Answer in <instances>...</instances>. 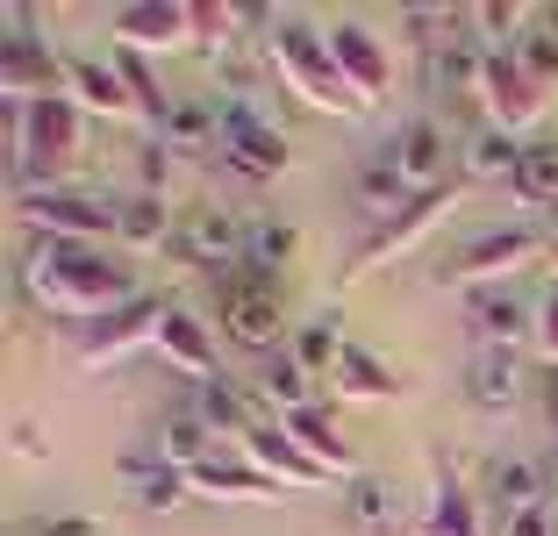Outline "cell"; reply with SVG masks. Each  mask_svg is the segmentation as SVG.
Segmentation results:
<instances>
[{"label":"cell","instance_id":"obj_24","mask_svg":"<svg viewBox=\"0 0 558 536\" xmlns=\"http://www.w3.org/2000/svg\"><path fill=\"white\" fill-rule=\"evenodd\" d=\"M158 458L194 472V465H208V458H222V437L201 423V407H180V415H165V429H158Z\"/></svg>","mask_w":558,"mask_h":536},{"label":"cell","instance_id":"obj_10","mask_svg":"<svg viewBox=\"0 0 558 536\" xmlns=\"http://www.w3.org/2000/svg\"><path fill=\"white\" fill-rule=\"evenodd\" d=\"M65 94V58L44 36H0V100L29 108V100H58Z\"/></svg>","mask_w":558,"mask_h":536},{"label":"cell","instance_id":"obj_14","mask_svg":"<svg viewBox=\"0 0 558 536\" xmlns=\"http://www.w3.org/2000/svg\"><path fill=\"white\" fill-rule=\"evenodd\" d=\"M465 329L480 337V351H515L523 337H537V301L523 287H480L465 293Z\"/></svg>","mask_w":558,"mask_h":536},{"label":"cell","instance_id":"obj_43","mask_svg":"<svg viewBox=\"0 0 558 536\" xmlns=\"http://www.w3.org/2000/svg\"><path fill=\"white\" fill-rule=\"evenodd\" d=\"M537 343L551 351V365H558V287H551V293L537 301Z\"/></svg>","mask_w":558,"mask_h":536},{"label":"cell","instance_id":"obj_20","mask_svg":"<svg viewBox=\"0 0 558 536\" xmlns=\"http://www.w3.org/2000/svg\"><path fill=\"white\" fill-rule=\"evenodd\" d=\"M387 165H395V179L409 186V194L451 186V179H444V130L437 122H409V130L395 136V150H387Z\"/></svg>","mask_w":558,"mask_h":536},{"label":"cell","instance_id":"obj_42","mask_svg":"<svg viewBox=\"0 0 558 536\" xmlns=\"http://www.w3.org/2000/svg\"><path fill=\"white\" fill-rule=\"evenodd\" d=\"M36 536H108V522H100V515H44Z\"/></svg>","mask_w":558,"mask_h":536},{"label":"cell","instance_id":"obj_38","mask_svg":"<svg viewBox=\"0 0 558 536\" xmlns=\"http://www.w3.org/2000/svg\"><path fill=\"white\" fill-rule=\"evenodd\" d=\"M244 258H251V265H272V272H279V265L294 258V229H287V222H251Z\"/></svg>","mask_w":558,"mask_h":536},{"label":"cell","instance_id":"obj_13","mask_svg":"<svg viewBox=\"0 0 558 536\" xmlns=\"http://www.w3.org/2000/svg\"><path fill=\"white\" fill-rule=\"evenodd\" d=\"M244 244H251V222H236V215H222V208H194L172 229V251H180L186 265H208L215 279L230 272V265H244Z\"/></svg>","mask_w":558,"mask_h":536},{"label":"cell","instance_id":"obj_46","mask_svg":"<svg viewBox=\"0 0 558 536\" xmlns=\"http://www.w3.org/2000/svg\"><path fill=\"white\" fill-rule=\"evenodd\" d=\"M551 272H558V244H551Z\"/></svg>","mask_w":558,"mask_h":536},{"label":"cell","instance_id":"obj_34","mask_svg":"<svg viewBox=\"0 0 558 536\" xmlns=\"http://www.w3.org/2000/svg\"><path fill=\"white\" fill-rule=\"evenodd\" d=\"M244 8H230V0H194V50H230V36L244 29Z\"/></svg>","mask_w":558,"mask_h":536},{"label":"cell","instance_id":"obj_12","mask_svg":"<svg viewBox=\"0 0 558 536\" xmlns=\"http://www.w3.org/2000/svg\"><path fill=\"white\" fill-rule=\"evenodd\" d=\"M116 44L122 50H194V0H130L116 8Z\"/></svg>","mask_w":558,"mask_h":536},{"label":"cell","instance_id":"obj_7","mask_svg":"<svg viewBox=\"0 0 558 536\" xmlns=\"http://www.w3.org/2000/svg\"><path fill=\"white\" fill-rule=\"evenodd\" d=\"M15 215L29 222V236H50V244H100L116 229V208L94 194H15Z\"/></svg>","mask_w":558,"mask_h":536},{"label":"cell","instance_id":"obj_11","mask_svg":"<svg viewBox=\"0 0 558 536\" xmlns=\"http://www.w3.org/2000/svg\"><path fill=\"white\" fill-rule=\"evenodd\" d=\"M215 329L236 343V351L251 357H272L287 351V308H279V293H230V287H215Z\"/></svg>","mask_w":558,"mask_h":536},{"label":"cell","instance_id":"obj_28","mask_svg":"<svg viewBox=\"0 0 558 536\" xmlns=\"http://www.w3.org/2000/svg\"><path fill=\"white\" fill-rule=\"evenodd\" d=\"M215 136H222V108H208V100H172V114L158 122L165 150H194V144H215Z\"/></svg>","mask_w":558,"mask_h":536},{"label":"cell","instance_id":"obj_27","mask_svg":"<svg viewBox=\"0 0 558 536\" xmlns=\"http://www.w3.org/2000/svg\"><path fill=\"white\" fill-rule=\"evenodd\" d=\"M172 215H165V200L158 194H130V200H116V236L122 244H136V251H150V244H172Z\"/></svg>","mask_w":558,"mask_h":536},{"label":"cell","instance_id":"obj_16","mask_svg":"<svg viewBox=\"0 0 558 536\" xmlns=\"http://www.w3.org/2000/svg\"><path fill=\"white\" fill-rule=\"evenodd\" d=\"M65 94L80 100L86 114H116V122L136 114V94H130V80L116 72V58L100 65V58H86V50H65Z\"/></svg>","mask_w":558,"mask_h":536},{"label":"cell","instance_id":"obj_4","mask_svg":"<svg viewBox=\"0 0 558 536\" xmlns=\"http://www.w3.org/2000/svg\"><path fill=\"white\" fill-rule=\"evenodd\" d=\"M465 200V179H451V186H437V194H409L395 215H379V222H365V236H359V251L344 258V279H365V272H379L387 258H401V251H415L429 236V229L444 222V215Z\"/></svg>","mask_w":558,"mask_h":536},{"label":"cell","instance_id":"obj_3","mask_svg":"<svg viewBox=\"0 0 558 536\" xmlns=\"http://www.w3.org/2000/svg\"><path fill=\"white\" fill-rule=\"evenodd\" d=\"M265 58H272V72L287 86H294L301 100H308L315 114H359L365 100L344 86V72H337V50H329V36H315L308 22H272V36H265Z\"/></svg>","mask_w":558,"mask_h":536},{"label":"cell","instance_id":"obj_8","mask_svg":"<svg viewBox=\"0 0 558 536\" xmlns=\"http://www.w3.org/2000/svg\"><path fill=\"white\" fill-rule=\"evenodd\" d=\"M544 94H551V86H537V80H530L515 50H494L487 65H480V94H473V100L487 108V122H494L501 136H523L530 122L544 114Z\"/></svg>","mask_w":558,"mask_h":536},{"label":"cell","instance_id":"obj_1","mask_svg":"<svg viewBox=\"0 0 558 536\" xmlns=\"http://www.w3.org/2000/svg\"><path fill=\"white\" fill-rule=\"evenodd\" d=\"M22 293L44 315H65V322L94 329L100 315L136 301V272L122 258H108L100 244H50V236H36L22 251Z\"/></svg>","mask_w":558,"mask_h":536},{"label":"cell","instance_id":"obj_32","mask_svg":"<svg viewBox=\"0 0 558 536\" xmlns=\"http://www.w3.org/2000/svg\"><path fill=\"white\" fill-rule=\"evenodd\" d=\"M116 72L130 80L136 114H144V122H165V114H172V100H165V86H158V72H150V58H144V50H116Z\"/></svg>","mask_w":558,"mask_h":536},{"label":"cell","instance_id":"obj_9","mask_svg":"<svg viewBox=\"0 0 558 536\" xmlns=\"http://www.w3.org/2000/svg\"><path fill=\"white\" fill-rule=\"evenodd\" d=\"M165 308L172 301H150V293H136L130 308H116V315H100L94 329L80 337V373H100V365H122L130 351H144V343H158V322H165Z\"/></svg>","mask_w":558,"mask_h":536},{"label":"cell","instance_id":"obj_22","mask_svg":"<svg viewBox=\"0 0 558 536\" xmlns=\"http://www.w3.org/2000/svg\"><path fill=\"white\" fill-rule=\"evenodd\" d=\"M279 423H287V437H294L301 451H308L315 465L329 472V479H359V451H351V443L329 429L323 407H294V415H279Z\"/></svg>","mask_w":558,"mask_h":536},{"label":"cell","instance_id":"obj_31","mask_svg":"<svg viewBox=\"0 0 558 536\" xmlns=\"http://www.w3.org/2000/svg\"><path fill=\"white\" fill-rule=\"evenodd\" d=\"M265 373H258V387H265V401L279 407V415H294V407H308V373L294 365V351H272V357H258Z\"/></svg>","mask_w":558,"mask_h":536},{"label":"cell","instance_id":"obj_2","mask_svg":"<svg viewBox=\"0 0 558 536\" xmlns=\"http://www.w3.org/2000/svg\"><path fill=\"white\" fill-rule=\"evenodd\" d=\"M86 150V108L72 94L8 108V158H15V194H65Z\"/></svg>","mask_w":558,"mask_h":536},{"label":"cell","instance_id":"obj_6","mask_svg":"<svg viewBox=\"0 0 558 536\" xmlns=\"http://www.w3.org/2000/svg\"><path fill=\"white\" fill-rule=\"evenodd\" d=\"M215 144H222V165H230L236 179H251V186H272V179L287 172V158H294L287 136H279L251 100H222V136H215Z\"/></svg>","mask_w":558,"mask_h":536},{"label":"cell","instance_id":"obj_45","mask_svg":"<svg viewBox=\"0 0 558 536\" xmlns=\"http://www.w3.org/2000/svg\"><path fill=\"white\" fill-rule=\"evenodd\" d=\"M551 415H558V365H551Z\"/></svg>","mask_w":558,"mask_h":536},{"label":"cell","instance_id":"obj_37","mask_svg":"<svg viewBox=\"0 0 558 536\" xmlns=\"http://www.w3.org/2000/svg\"><path fill=\"white\" fill-rule=\"evenodd\" d=\"M515 58H523V72L537 86H558V29L544 22V29H530L523 44H515Z\"/></svg>","mask_w":558,"mask_h":536},{"label":"cell","instance_id":"obj_41","mask_svg":"<svg viewBox=\"0 0 558 536\" xmlns=\"http://www.w3.org/2000/svg\"><path fill=\"white\" fill-rule=\"evenodd\" d=\"M501 536H558V515L551 508H509V515H501Z\"/></svg>","mask_w":558,"mask_h":536},{"label":"cell","instance_id":"obj_36","mask_svg":"<svg viewBox=\"0 0 558 536\" xmlns=\"http://www.w3.org/2000/svg\"><path fill=\"white\" fill-rule=\"evenodd\" d=\"M544 479H537V465H530V458H509V465H494V501L501 508H537L544 501Z\"/></svg>","mask_w":558,"mask_h":536},{"label":"cell","instance_id":"obj_17","mask_svg":"<svg viewBox=\"0 0 558 536\" xmlns=\"http://www.w3.org/2000/svg\"><path fill=\"white\" fill-rule=\"evenodd\" d=\"M186 487H194L201 501H272L279 479H272V472H258L244 451H222V458H208V465L186 472Z\"/></svg>","mask_w":558,"mask_h":536},{"label":"cell","instance_id":"obj_19","mask_svg":"<svg viewBox=\"0 0 558 536\" xmlns=\"http://www.w3.org/2000/svg\"><path fill=\"white\" fill-rule=\"evenodd\" d=\"M244 458H251L258 472H272L279 487H323V479H329V472L315 465V458L301 451L294 437H287V423H258V429L244 437Z\"/></svg>","mask_w":558,"mask_h":536},{"label":"cell","instance_id":"obj_40","mask_svg":"<svg viewBox=\"0 0 558 536\" xmlns=\"http://www.w3.org/2000/svg\"><path fill=\"white\" fill-rule=\"evenodd\" d=\"M136 172H144V186H136V194H158V200H165V179H172V150L150 136V144L136 150Z\"/></svg>","mask_w":558,"mask_h":536},{"label":"cell","instance_id":"obj_21","mask_svg":"<svg viewBox=\"0 0 558 536\" xmlns=\"http://www.w3.org/2000/svg\"><path fill=\"white\" fill-rule=\"evenodd\" d=\"M415 536H480V508L473 494H465V479L437 458V472H429V508L423 522H415Z\"/></svg>","mask_w":558,"mask_h":536},{"label":"cell","instance_id":"obj_33","mask_svg":"<svg viewBox=\"0 0 558 536\" xmlns=\"http://www.w3.org/2000/svg\"><path fill=\"white\" fill-rule=\"evenodd\" d=\"M287 351H294V365L315 379V373H337L344 337H337V322H308V329H294V343H287Z\"/></svg>","mask_w":558,"mask_h":536},{"label":"cell","instance_id":"obj_35","mask_svg":"<svg viewBox=\"0 0 558 536\" xmlns=\"http://www.w3.org/2000/svg\"><path fill=\"white\" fill-rule=\"evenodd\" d=\"M515 172H523V144H515V136H501V130H487L473 144V179H501V186H509Z\"/></svg>","mask_w":558,"mask_h":536},{"label":"cell","instance_id":"obj_18","mask_svg":"<svg viewBox=\"0 0 558 536\" xmlns=\"http://www.w3.org/2000/svg\"><path fill=\"white\" fill-rule=\"evenodd\" d=\"M150 351H158L165 365H180L186 379H215V329L201 322L194 308H180V301L165 308V322H158V343H150Z\"/></svg>","mask_w":558,"mask_h":536},{"label":"cell","instance_id":"obj_29","mask_svg":"<svg viewBox=\"0 0 558 536\" xmlns=\"http://www.w3.org/2000/svg\"><path fill=\"white\" fill-rule=\"evenodd\" d=\"M194 407H201V423H208V429H215V437H236V443H244V437H251V429H258V423H265L258 407H251V401H244V393H236V387H222V379H215V387H208V393H201V401H194Z\"/></svg>","mask_w":558,"mask_h":536},{"label":"cell","instance_id":"obj_39","mask_svg":"<svg viewBox=\"0 0 558 536\" xmlns=\"http://www.w3.org/2000/svg\"><path fill=\"white\" fill-rule=\"evenodd\" d=\"M351 508H359V529L365 536L395 529V501H387V487H379V479H359V487H351Z\"/></svg>","mask_w":558,"mask_h":536},{"label":"cell","instance_id":"obj_23","mask_svg":"<svg viewBox=\"0 0 558 536\" xmlns=\"http://www.w3.org/2000/svg\"><path fill=\"white\" fill-rule=\"evenodd\" d=\"M122 479L136 487V508H150V515H165V508H180L186 494H194V487H186V472L165 465L158 451H130V458H122Z\"/></svg>","mask_w":558,"mask_h":536},{"label":"cell","instance_id":"obj_5","mask_svg":"<svg viewBox=\"0 0 558 536\" xmlns=\"http://www.w3.org/2000/svg\"><path fill=\"white\" fill-rule=\"evenodd\" d=\"M544 258V236L530 222H501V229H480L459 258H444L437 287H459V293H480V287H515L523 265Z\"/></svg>","mask_w":558,"mask_h":536},{"label":"cell","instance_id":"obj_25","mask_svg":"<svg viewBox=\"0 0 558 536\" xmlns=\"http://www.w3.org/2000/svg\"><path fill=\"white\" fill-rule=\"evenodd\" d=\"M337 393H351V401H395L401 373L387 365V357H373L365 343L344 337V357H337Z\"/></svg>","mask_w":558,"mask_h":536},{"label":"cell","instance_id":"obj_26","mask_svg":"<svg viewBox=\"0 0 558 536\" xmlns=\"http://www.w3.org/2000/svg\"><path fill=\"white\" fill-rule=\"evenodd\" d=\"M465 387H473L480 407H509L515 387H523V365H515V351H473V365H465Z\"/></svg>","mask_w":558,"mask_h":536},{"label":"cell","instance_id":"obj_30","mask_svg":"<svg viewBox=\"0 0 558 536\" xmlns=\"http://www.w3.org/2000/svg\"><path fill=\"white\" fill-rule=\"evenodd\" d=\"M509 194L530 200V208H558V144L523 150V172L509 179Z\"/></svg>","mask_w":558,"mask_h":536},{"label":"cell","instance_id":"obj_15","mask_svg":"<svg viewBox=\"0 0 558 536\" xmlns=\"http://www.w3.org/2000/svg\"><path fill=\"white\" fill-rule=\"evenodd\" d=\"M329 50H337V72H344V86L365 100V108L395 94V58H387V44H379L373 29L337 22V29H329Z\"/></svg>","mask_w":558,"mask_h":536},{"label":"cell","instance_id":"obj_44","mask_svg":"<svg viewBox=\"0 0 558 536\" xmlns=\"http://www.w3.org/2000/svg\"><path fill=\"white\" fill-rule=\"evenodd\" d=\"M15 458H44V437L29 423H15Z\"/></svg>","mask_w":558,"mask_h":536}]
</instances>
